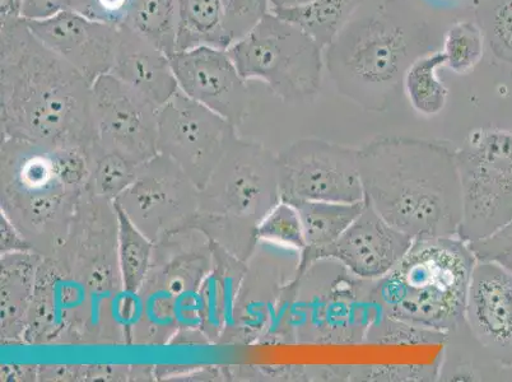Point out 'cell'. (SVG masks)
<instances>
[{"label": "cell", "instance_id": "obj_22", "mask_svg": "<svg viewBox=\"0 0 512 382\" xmlns=\"http://www.w3.org/2000/svg\"><path fill=\"white\" fill-rule=\"evenodd\" d=\"M446 67L441 49L422 55L408 68L403 79V93L416 113L432 118L445 109L449 90L440 78V69Z\"/></svg>", "mask_w": 512, "mask_h": 382}, {"label": "cell", "instance_id": "obj_23", "mask_svg": "<svg viewBox=\"0 0 512 382\" xmlns=\"http://www.w3.org/2000/svg\"><path fill=\"white\" fill-rule=\"evenodd\" d=\"M114 207L118 216V260L121 282H123L125 297H133L141 290L151 272L156 244L138 230L124 212L115 206V203Z\"/></svg>", "mask_w": 512, "mask_h": 382}, {"label": "cell", "instance_id": "obj_35", "mask_svg": "<svg viewBox=\"0 0 512 382\" xmlns=\"http://www.w3.org/2000/svg\"><path fill=\"white\" fill-rule=\"evenodd\" d=\"M22 0H2L0 17H21Z\"/></svg>", "mask_w": 512, "mask_h": 382}, {"label": "cell", "instance_id": "obj_11", "mask_svg": "<svg viewBox=\"0 0 512 382\" xmlns=\"http://www.w3.org/2000/svg\"><path fill=\"white\" fill-rule=\"evenodd\" d=\"M237 138L236 125L180 90L160 107L158 153L178 163L199 189Z\"/></svg>", "mask_w": 512, "mask_h": 382}, {"label": "cell", "instance_id": "obj_5", "mask_svg": "<svg viewBox=\"0 0 512 382\" xmlns=\"http://www.w3.org/2000/svg\"><path fill=\"white\" fill-rule=\"evenodd\" d=\"M476 264L459 236L416 239L388 274L369 281V296L389 319L446 337L465 326Z\"/></svg>", "mask_w": 512, "mask_h": 382}, {"label": "cell", "instance_id": "obj_25", "mask_svg": "<svg viewBox=\"0 0 512 382\" xmlns=\"http://www.w3.org/2000/svg\"><path fill=\"white\" fill-rule=\"evenodd\" d=\"M486 39L478 22L473 18H459L451 22L442 37L441 50L446 67L458 76H465L482 62Z\"/></svg>", "mask_w": 512, "mask_h": 382}, {"label": "cell", "instance_id": "obj_26", "mask_svg": "<svg viewBox=\"0 0 512 382\" xmlns=\"http://www.w3.org/2000/svg\"><path fill=\"white\" fill-rule=\"evenodd\" d=\"M141 166L97 146L91 153L87 191L93 197L115 202L136 180Z\"/></svg>", "mask_w": 512, "mask_h": 382}, {"label": "cell", "instance_id": "obj_12", "mask_svg": "<svg viewBox=\"0 0 512 382\" xmlns=\"http://www.w3.org/2000/svg\"><path fill=\"white\" fill-rule=\"evenodd\" d=\"M97 146L138 165L158 155L156 106L111 73L91 86Z\"/></svg>", "mask_w": 512, "mask_h": 382}, {"label": "cell", "instance_id": "obj_1", "mask_svg": "<svg viewBox=\"0 0 512 382\" xmlns=\"http://www.w3.org/2000/svg\"><path fill=\"white\" fill-rule=\"evenodd\" d=\"M2 139L92 152L91 85L21 17H0Z\"/></svg>", "mask_w": 512, "mask_h": 382}, {"label": "cell", "instance_id": "obj_6", "mask_svg": "<svg viewBox=\"0 0 512 382\" xmlns=\"http://www.w3.org/2000/svg\"><path fill=\"white\" fill-rule=\"evenodd\" d=\"M279 202L277 156L239 137L200 189L195 231L246 262L258 244L260 223Z\"/></svg>", "mask_w": 512, "mask_h": 382}, {"label": "cell", "instance_id": "obj_14", "mask_svg": "<svg viewBox=\"0 0 512 382\" xmlns=\"http://www.w3.org/2000/svg\"><path fill=\"white\" fill-rule=\"evenodd\" d=\"M179 90L239 127L249 115L251 93L227 50L195 48L171 57Z\"/></svg>", "mask_w": 512, "mask_h": 382}, {"label": "cell", "instance_id": "obj_15", "mask_svg": "<svg viewBox=\"0 0 512 382\" xmlns=\"http://www.w3.org/2000/svg\"><path fill=\"white\" fill-rule=\"evenodd\" d=\"M46 48L72 65L92 86L113 69L120 30L68 9L45 21L27 22Z\"/></svg>", "mask_w": 512, "mask_h": 382}, {"label": "cell", "instance_id": "obj_4", "mask_svg": "<svg viewBox=\"0 0 512 382\" xmlns=\"http://www.w3.org/2000/svg\"><path fill=\"white\" fill-rule=\"evenodd\" d=\"M92 152L2 139V214L44 258L68 239L87 190Z\"/></svg>", "mask_w": 512, "mask_h": 382}, {"label": "cell", "instance_id": "obj_2", "mask_svg": "<svg viewBox=\"0 0 512 382\" xmlns=\"http://www.w3.org/2000/svg\"><path fill=\"white\" fill-rule=\"evenodd\" d=\"M456 149L383 135L358 149L365 202L413 240L458 236L462 223Z\"/></svg>", "mask_w": 512, "mask_h": 382}, {"label": "cell", "instance_id": "obj_36", "mask_svg": "<svg viewBox=\"0 0 512 382\" xmlns=\"http://www.w3.org/2000/svg\"><path fill=\"white\" fill-rule=\"evenodd\" d=\"M307 2H310V0H269V3H271V9L299 6V4Z\"/></svg>", "mask_w": 512, "mask_h": 382}, {"label": "cell", "instance_id": "obj_31", "mask_svg": "<svg viewBox=\"0 0 512 382\" xmlns=\"http://www.w3.org/2000/svg\"><path fill=\"white\" fill-rule=\"evenodd\" d=\"M469 246L479 262L495 263L512 274V221Z\"/></svg>", "mask_w": 512, "mask_h": 382}, {"label": "cell", "instance_id": "obj_19", "mask_svg": "<svg viewBox=\"0 0 512 382\" xmlns=\"http://www.w3.org/2000/svg\"><path fill=\"white\" fill-rule=\"evenodd\" d=\"M232 44L222 0H178L176 51L203 46L228 50Z\"/></svg>", "mask_w": 512, "mask_h": 382}, {"label": "cell", "instance_id": "obj_9", "mask_svg": "<svg viewBox=\"0 0 512 382\" xmlns=\"http://www.w3.org/2000/svg\"><path fill=\"white\" fill-rule=\"evenodd\" d=\"M115 206L156 245L195 231L200 189L178 163L158 153L143 163Z\"/></svg>", "mask_w": 512, "mask_h": 382}, {"label": "cell", "instance_id": "obj_17", "mask_svg": "<svg viewBox=\"0 0 512 382\" xmlns=\"http://www.w3.org/2000/svg\"><path fill=\"white\" fill-rule=\"evenodd\" d=\"M119 30L118 50L110 73L156 106H164L179 91L169 55L129 26Z\"/></svg>", "mask_w": 512, "mask_h": 382}, {"label": "cell", "instance_id": "obj_24", "mask_svg": "<svg viewBox=\"0 0 512 382\" xmlns=\"http://www.w3.org/2000/svg\"><path fill=\"white\" fill-rule=\"evenodd\" d=\"M125 26L171 57L178 43V0H134Z\"/></svg>", "mask_w": 512, "mask_h": 382}, {"label": "cell", "instance_id": "obj_27", "mask_svg": "<svg viewBox=\"0 0 512 382\" xmlns=\"http://www.w3.org/2000/svg\"><path fill=\"white\" fill-rule=\"evenodd\" d=\"M473 17L493 57L512 64V0H483Z\"/></svg>", "mask_w": 512, "mask_h": 382}, {"label": "cell", "instance_id": "obj_18", "mask_svg": "<svg viewBox=\"0 0 512 382\" xmlns=\"http://www.w3.org/2000/svg\"><path fill=\"white\" fill-rule=\"evenodd\" d=\"M44 256L36 251L2 255V338L25 339L34 304L37 272Z\"/></svg>", "mask_w": 512, "mask_h": 382}, {"label": "cell", "instance_id": "obj_30", "mask_svg": "<svg viewBox=\"0 0 512 382\" xmlns=\"http://www.w3.org/2000/svg\"><path fill=\"white\" fill-rule=\"evenodd\" d=\"M134 0H72L71 9L92 21L120 29L127 25Z\"/></svg>", "mask_w": 512, "mask_h": 382}, {"label": "cell", "instance_id": "obj_32", "mask_svg": "<svg viewBox=\"0 0 512 382\" xmlns=\"http://www.w3.org/2000/svg\"><path fill=\"white\" fill-rule=\"evenodd\" d=\"M72 0H22L21 18L26 22L45 21L71 9Z\"/></svg>", "mask_w": 512, "mask_h": 382}, {"label": "cell", "instance_id": "obj_3", "mask_svg": "<svg viewBox=\"0 0 512 382\" xmlns=\"http://www.w3.org/2000/svg\"><path fill=\"white\" fill-rule=\"evenodd\" d=\"M444 32L411 0H363L324 50L325 68L342 96L384 113L402 95L408 68L440 49Z\"/></svg>", "mask_w": 512, "mask_h": 382}, {"label": "cell", "instance_id": "obj_7", "mask_svg": "<svg viewBox=\"0 0 512 382\" xmlns=\"http://www.w3.org/2000/svg\"><path fill=\"white\" fill-rule=\"evenodd\" d=\"M227 51L245 81L263 82L286 104H307L319 96L324 50L273 12Z\"/></svg>", "mask_w": 512, "mask_h": 382}, {"label": "cell", "instance_id": "obj_10", "mask_svg": "<svg viewBox=\"0 0 512 382\" xmlns=\"http://www.w3.org/2000/svg\"><path fill=\"white\" fill-rule=\"evenodd\" d=\"M282 202L358 203L365 200L358 149L304 138L277 156Z\"/></svg>", "mask_w": 512, "mask_h": 382}, {"label": "cell", "instance_id": "obj_28", "mask_svg": "<svg viewBox=\"0 0 512 382\" xmlns=\"http://www.w3.org/2000/svg\"><path fill=\"white\" fill-rule=\"evenodd\" d=\"M259 241L295 250L301 254L306 249L304 227L297 208L287 202H279L260 223L256 231Z\"/></svg>", "mask_w": 512, "mask_h": 382}, {"label": "cell", "instance_id": "obj_29", "mask_svg": "<svg viewBox=\"0 0 512 382\" xmlns=\"http://www.w3.org/2000/svg\"><path fill=\"white\" fill-rule=\"evenodd\" d=\"M227 29L232 43H236L271 12L269 0H222Z\"/></svg>", "mask_w": 512, "mask_h": 382}, {"label": "cell", "instance_id": "obj_34", "mask_svg": "<svg viewBox=\"0 0 512 382\" xmlns=\"http://www.w3.org/2000/svg\"><path fill=\"white\" fill-rule=\"evenodd\" d=\"M483 0H422L428 8L436 9V12L441 13H460V15H467L476 11V8Z\"/></svg>", "mask_w": 512, "mask_h": 382}, {"label": "cell", "instance_id": "obj_20", "mask_svg": "<svg viewBox=\"0 0 512 382\" xmlns=\"http://www.w3.org/2000/svg\"><path fill=\"white\" fill-rule=\"evenodd\" d=\"M363 0H310L299 6L273 8L271 12L299 27L325 50L337 37Z\"/></svg>", "mask_w": 512, "mask_h": 382}, {"label": "cell", "instance_id": "obj_16", "mask_svg": "<svg viewBox=\"0 0 512 382\" xmlns=\"http://www.w3.org/2000/svg\"><path fill=\"white\" fill-rule=\"evenodd\" d=\"M465 326L492 360L512 366V274L500 265L477 260Z\"/></svg>", "mask_w": 512, "mask_h": 382}, {"label": "cell", "instance_id": "obj_33", "mask_svg": "<svg viewBox=\"0 0 512 382\" xmlns=\"http://www.w3.org/2000/svg\"><path fill=\"white\" fill-rule=\"evenodd\" d=\"M0 222H2V255L35 251L32 249L30 242L22 236L21 232L12 225V222L4 214L0 217Z\"/></svg>", "mask_w": 512, "mask_h": 382}, {"label": "cell", "instance_id": "obj_21", "mask_svg": "<svg viewBox=\"0 0 512 382\" xmlns=\"http://www.w3.org/2000/svg\"><path fill=\"white\" fill-rule=\"evenodd\" d=\"M293 206L299 211L304 227L306 249L301 254H309L333 244L360 216L365 200L358 203L301 202Z\"/></svg>", "mask_w": 512, "mask_h": 382}, {"label": "cell", "instance_id": "obj_13", "mask_svg": "<svg viewBox=\"0 0 512 382\" xmlns=\"http://www.w3.org/2000/svg\"><path fill=\"white\" fill-rule=\"evenodd\" d=\"M412 242V237L390 225L365 202L360 216L333 244L301 254L297 276L320 260H332L356 278L376 281L402 260Z\"/></svg>", "mask_w": 512, "mask_h": 382}, {"label": "cell", "instance_id": "obj_8", "mask_svg": "<svg viewBox=\"0 0 512 382\" xmlns=\"http://www.w3.org/2000/svg\"><path fill=\"white\" fill-rule=\"evenodd\" d=\"M455 155L463 209L458 236L469 244L512 221V132L474 129Z\"/></svg>", "mask_w": 512, "mask_h": 382}]
</instances>
